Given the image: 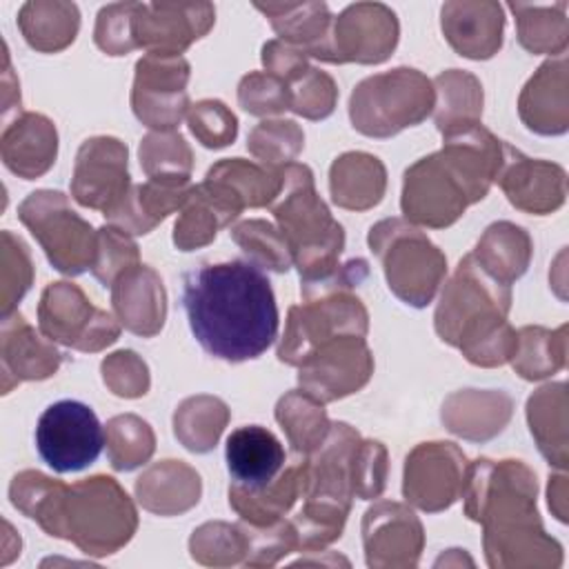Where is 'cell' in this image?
<instances>
[{
	"label": "cell",
	"mask_w": 569,
	"mask_h": 569,
	"mask_svg": "<svg viewBox=\"0 0 569 569\" xmlns=\"http://www.w3.org/2000/svg\"><path fill=\"white\" fill-rule=\"evenodd\" d=\"M182 307L200 347L227 362L260 358L278 338L280 318L271 282L249 260L187 271Z\"/></svg>",
	"instance_id": "cell-1"
},
{
	"label": "cell",
	"mask_w": 569,
	"mask_h": 569,
	"mask_svg": "<svg viewBox=\"0 0 569 569\" xmlns=\"http://www.w3.org/2000/svg\"><path fill=\"white\" fill-rule=\"evenodd\" d=\"M536 493V476L520 460L469 462L460 498L465 516L485 529L482 545L491 569L562 565V547L545 533Z\"/></svg>",
	"instance_id": "cell-2"
},
{
	"label": "cell",
	"mask_w": 569,
	"mask_h": 569,
	"mask_svg": "<svg viewBox=\"0 0 569 569\" xmlns=\"http://www.w3.org/2000/svg\"><path fill=\"white\" fill-rule=\"evenodd\" d=\"M11 505L36 520L44 533L73 542L87 556H111L138 529V511L111 476H91L73 485L27 469L9 485Z\"/></svg>",
	"instance_id": "cell-3"
},
{
	"label": "cell",
	"mask_w": 569,
	"mask_h": 569,
	"mask_svg": "<svg viewBox=\"0 0 569 569\" xmlns=\"http://www.w3.org/2000/svg\"><path fill=\"white\" fill-rule=\"evenodd\" d=\"M502 164V140L482 122L442 133V149L413 162L402 178L400 209L411 224L451 227L480 202Z\"/></svg>",
	"instance_id": "cell-4"
},
{
	"label": "cell",
	"mask_w": 569,
	"mask_h": 569,
	"mask_svg": "<svg viewBox=\"0 0 569 569\" xmlns=\"http://www.w3.org/2000/svg\"><path fill=\"white\" fill-rule=\"evenodd\" d=\"M511 287L489 276L467 253L445 284L433 327L442 342L462 351L476 367H500L511 360L516 329L507 322Z\"/></svg>",
	"instance_id": "cell-5"
},
{
	"label": "cell",
	"mask_w": 569,
	"mask_h": 569,
	"mask_svg": "<svg viewBox=\"0 0 569 569\" xmlns=\"http://www.w3.org/2000/svg\"><path fill=\"white\" fill-rule=\"evenodd\" d=\"M360 433L347 422H331L325 442L302 462V507L291 518L298 545L318 551L342 536L353 487L351 458Z\"/></svg>",
	"instance_id": "cell-6"
},
{
	"label": "cell",
	"mask_w": 569,
	"mask_h": 569,
	"mask_svg": "<svg viewBox=\"0 0 569 569\" xmlns=\"http://www.w3.org/2000/svg\"><path fill=\"white\" fill-rule=\"evenodd\" d=\"M280 176L282 187L271 204V213L298 267L300 287L316 284L340 267L345 229L318 196L307 164L289 162L280 169Z\"/></svg>",
	"instance_id": "cell-7"
},
{
	"label": "cell",
	"mask_w": 569,
	"mask_h": 569,
	"mask_svg": "<svg viewBox=\"0 0 569 569\" xmlns=\"http://www.w3.org/2000/svg\"><path fill=\"white\" fill-rule=\"evenodd\" d=\"M369 249L378 256L389 291L411 307H427L447 276L445 253L402 218H385L369 229Z\"/></svg>",
	"instance_id": "cell-8"
},
{
	"label": "cell",
	"mask_w": 569,
	"mask_h": 569,
	"mask_svg": "<svg viewBox=\"0 0 569 569\" xmlns=\"http://www.w3.org/2000/svg\"><path fill=\"white\" fill-rule=\"evenodd\" d=\"M433 104V82L418 69L398 67L356 84L349 98V118L362 136L391 138L427 120Z\"/></svg>",
	"instance_id": "cell-9"
},
{
	"label": "cell",
	"mask_w": 569,
	"mask_h": 569,
	"mask_svg": "<svg viewBox=\"0 0 569 569\" xmlns=\"http://www.w3.org/2000/svg\"><path fill=\"white\" fill-rule=\"evenodd\" d=\"M18 218L60 273L80 276L93 267L98 231L71 209L62 191L38 189L29 193L18 207Z\"/></svg>",
	"instance_id": "cell-10"
},
{
	"label": "cell",
	"mask_w": 569,
	"mask_h": 569,
	"mask_svg": "<svg viewBox=\"0 0 569 569\" xmlns=\"http://www.w3.org/2000/svg\"><path fill=\"white\" fill-rule=\"evenodd\" d=\"M369 313L351 291H336L305 305H293L287 316L278 360L298 367L313 349L340 336H367Z\"/></svg>",
	"instance_id": "cell-11"
},
{
	"label": "cell",
	"mask_w": 569,
	"mask_h": 569,
	"mask_svg": "<svg viewBox=\"0 0 569 569\" xmlns=\"http://www.w3.org/2000/svg\"><path fill=\"white\" fill-rule=\"evenodd\" d=\"M38 327L44 338L76 351H100L120 336V322L96 309L73 282H51L38 302Z\"/></svg>",
	"instance_id": "cell-12"
},
{
	"label": "cell",
	"mask_w": 569,
	"mask_h": 569,
	"mask_svg": "<svg viewBox=\"0 0 569 569\" xmlns=\"http://www.w3.org/2000/svg\"><path fill=\"white\" fill-rule=\"evenodd\" d=\"M104 445V427L80 400L49 405L36 425V449L56 473H73L93 465Z\"/></svg>",
	"instance_id": "cell-13"
},
{
	"label": "cell",
	"mask_w": 569,
	"mask_h": 569,
	"mask_svg": "<svg viewBox=\"0 0 569 569\" xmlns=\"http://www.w3.org/2000/svg\"><path fill=\"white\" fill-rule=\"evenodd\" d=\"M189 62L182 56L144 53L136 62L131 109L153 131H173L189 111Z\"/></svg>",
	"instance_id": "cell-14"
},
{
	"label": "cell",
	"mask_w": 569,
	"mask_h": 569,
	"mask_svg": "<svg viewBox=\"0 0 569 569\" xmlns=\"http://www.w3.org/2000/svg\"><path fill=\"white\" fill-rule=\"evenodd\" d=\"M467 467V456L458 445L420 442L405 460L402 496L420 511H445L462 496Z\"/></svg>",
	"instance_id": "cell-15"
},
{
	"label": "cell",
	"mask_w": 569,
	"mask_h": 569,
	"mask_svg": "<svg viewBox=\"0 0 569 569\" xmlns=\"http://www.w3.org/2000/svg\"><path fill=\"white\" fill-rule=\"evenodd\" d=\"M373 373V356L362 336H340L313 349L298 365V385L320 402L360 391Z\"/></svg>",
	"instance_id": "cell-16"
},
{
	"label": "cell",
	"mask_w": 569,
	"mask_h": 569,
	"mask_svg": "<svg viewBox=\"0 0 569 569\" xmlns=\"http://www.w3.org/2000/svg\"><path fill=\"white\" fill-rule=\"evenodd\" d=\"M216 9L209 2H136L131 38L136 49L160 56H180L191 42L209 33Z\"/></svg>",
	"instance_id": "cell-17"
},
{
	"label": "cell",
	"mask_w": 569,
	"mask_h": 569,
	"mask_svg": "<svg viewBox=\"0 0 569 569\" xmlns=\"http://www.w3.org/2000/svg\"><path fill=\"white\" fill-rule=\"evenodd\" d=\"M396 13L380 2H358L333 18L329 36L331 64L385 62L398 44Z\"/></svg>",
	"instance_id": "cell-18"
},
{
	"label": "cell",
	"mask_w": 569,
	"mask_h": 569,
	"mask_svg": "<svg viewBox=\"0 0 569 569\" xmlns=\"http://www.w3.org/2000/svg\"><path fill=\"white\" fill-rule=\"evenodd\" d=\"M131 189L127 169V144L111 136L87 138L71 176V196L80 207L109 211Z\"/></svg>",
	"instance_id": "cell-19"
},
{
	"label": "cell",
	"mask_w": 569,
	"mask_h": 569,
	"mask_svg": "<svg viewBox=\"0 0 569 569\" xmlns=\"http://www.w3.org/2000/svg\"><path fill=\"white\" fill-rule=\"evenodd\" d=\"M362 545L371 569H407L420 560L425 529L409 507L385 500L365 511Z\"/></svg>",
	"instance_id": "cell-20"
},
{
	"label": "cell",
	"mask_w": 569,
	"mask_h": 569,
	"mask_svg": "<svg viewBox=\"0 0 569 569\" xmlns=\"http://www.w3.org/2000/svg\"><path fill=\"white\" fill-rule=\"evenodd\" d=\"M496 182L507 200L525 213L547 216L560 209L567 198V173L560 164L527 158L507 142H502V164Z\"/></svg>",
	"instance_id": "cell-21"
},
{
	"label": "cell",
	"mask_w": 569,
	"mask_h": 569,
	"mask_svg": "<svg viewBox=\"0 0 569 569\" xmlns=\"http://www.w3.org/2000/svg\"><path fill=\"white\" fill-rule=\"evenodd\" d=\"M0 362L2 393H9L13 385L24 380L51 378L62 365V353L49 338L36 333L18 311H11L2 316Z\"/></svg>",
	"instance_id": "cell-22"
},
{
	"label": "cell",
	"mask_w": 569,
	"mask_h": 569,
	"mask_svg": "<svg viewBox=\"0 0 569 569\" xmlns=\"http://www.w3.org/2000/svg\"><path fill=\"white\" fill-rule=\"evenodd\" d=\"M111 305L118 322L136 336L153 338L164 327L167 291L160 276L147 264H136L116 278Z\"/></svg>",
	"instance_id": "cell-23"
},
{
	"label": "cell",
	"mask_w": 569,
	"mask_h": 569,
	"mask_svg": "<svg viewBox=\"0 0 569 569\" xmlns=\"http://www.w3.org/2000/svg\"><path fill=\"white\" fill-rule=\"evenodd\" d=\"M191 191V180L149 178L142 184H131L122 200L102 216L109 220V224L127 231L129 236H144L153 231L169 213L182 209Z\"/></svg>",
	"instance_id": "cell-24"
},
{
	"label": "cell",
	"mask_w": 569,
	"mask_h": 569,
	"mask_svg": "<svg viewBox=\"0 0 569 569\" xmlns=\"http://www.w3.org/2000/svg\"><path fill=\"white\" fill-rule=\"evenodd\" d=\"M0 156L4 167L24 180L44 176L58 156V131L53 122L42 113H16L4 124Z\"/></svg>",
	"instance_id": "cell-25"
},
{
	"label": "cell",
	"mask_w": 569,
	"mask_h": 569,
	"mask_svg": "<svg viewBox=\"0 0 569 569\" xmlns=\"http://www.w3.org/2000/svg\"><path fill=\"white\" fill-rule=\"evenodd\" d=\"M440 24L447 42L465 58L487 60L502 47L505 16L498 2H447Z\"/></svg>",
	"instance_id": "cell-26"
},
{
	"label": "cell",
	"mask_w": 569,
	"mask_h": 569,
	"mask_svg": "<svg viewBox=\"0 0 569 569\" xmlns=\"http://www.w3.org/2000/svg\"><path fill=\"white\" fill-rule=\"evenodd\" d=\"M242 213V204L218 182L202 180L193 184L180 216L173 224V244L180 251H193L216 240L218 229L229 227Z\"/></svg>",
	"instance_id": "cell-27"
},
{
	"label": "cell",
	"mask_w": 569,
	"mask_h": 569,
	"mask_svg": "<svg viewBox=\"0 0 569 569\" xmlns=\"http://www.w3.org/2000/svg\"><path fill=\"white\" fill-rule=\"evenodd\" d=\"M567 56L547 60L525 84L518 113L527 129L540 136H558L569 127Z\"/></svg>",
	"instance_id": "cell-28"
},
{
	"label": "cell",
	"mask_w": 569,
	"mask_h": 569,
	"mask_svg": "<svg viewBox=\"0 0 569 569\" xmlns=\"http://www.w3.org/2000/svg\"><path fill=\"white\" fill-rule=\"evenodd\" d=\"M513 413V400L505 391L465 389L451 393L440 411L445 427L473 442H485L498 436Z\"/></svg>",
	"instance_id": "cell-29"
},
{
	"label": "cell",
	"mask_w": 569,
	"mask_h": 569,
	"mask_svg": "<svg viewBox=\"0 0 569 569\" xmlns=\"http://www.w3.org/2000/svg\"><path fill=\"white\" fill-rule=\"evenodd\" d=\"M224 460L233 485L262 487L284 467L282 442L260 425H244L229 433Z\"/></svg>",
	"instance_id": "cell-30"
},
{
	"label": "cell",
	"mask_w": 569,
	"mask_h": 569,
	"mask_svg": "<svg viewBox=\"0 0 569 569\" xmlns=\"http://www.w3.org/2000/svg\"><path fill=\"white\" fill-rule=\"evenodd\" d=\"M262 11L280 42L302 51L307 58L329 60V36L333 18L325 2H280V4H253Z\"/></svg>",
	"instance_id": "cell-31"
},
{
	"label": "cell",
	"mask_w": 569,
	"mask_h": 569,
	"mask_svg": "<svg viewBox=\"0 0 569 569\" xmlns=\"http://www.w3.org/2000/svg\"><path fill=\"white\" fill-rule=\"evenodd\" d=\"M202 482L196 469L182 460H162L151 465L136 480L138 502L158 516H180L198 505Z\"/></svg>",
	"instance_id": "cell-32"
},
{
	"label": "cell",
	"mask_w": 569,
	"mask_h": 569,
	"mask_svg": "<svg viewBox=\"0 0 569 569\" xmlns=\"http://www.w3.org/2000/svg\"><path fill=\"white\" fill-rule=\"evenodd\" d=\"M302 462L287 467L271 482L262 487H229V505L242 522L251 527H269L284 518V513L302 498Z\"/></svg>",
	"instance_id": "cell-33"
},
{
	"label": "cell",
	"mask_w": 569,
	"mask_h": 569,
	"mask_svg": "<svg viewBox=\"0 0 569 569\" xmlns=\"http://www.w3.org/2000/svg\"><path fill=\"white\" fill-rule=\"evenodd\" d=\"M387 189L385 164L365 151H347L329 169L331 200L351 211L376 207Z\"/></svg>",
	"instance_id": "cell-34"
},
{
	"label": "cell",
	"mask_w": 569,
	"mask_h": 569,
	"mask_svg": "<svg viewBox=\"0 0 569 569\" xmlns=\"http://www.w3.org/2000/svg\"><path fill=\"white\" fill-rule=\"evenodd\" d=\"M531 249V238L522 227L500 220L485 229L471 256L489 276L511 287L527 271Z\"/></svg>",
	"instance_id": "cell-35"
},
{
	"label": "cell",
	"mask_w": 569,
	"mask_h": 569,
	"mask_svg": "<svg viewBox=\"0 0 569 569\" xmlns=\"http://www.w3.org/2000/svg\"><path fill=\"white\" fill-rule=\"evenodd\" d=\"M567 387L565 382L545 385L527 400V420L540 453L549 465L567 467Z\"/></svg>",
	"instance_id": "cell-36"
},
{
	"label": "cell",
	"mask_w": 569,
	"mask_h": 569,
	"mask_svg": "<svg viewBox=\"0 0 569 569\" xmlns=\"http://www.w3.org/2000/svg\"><path fill=\"white\" fill-rule=\"evenodd\" d=\"M18 27L31 49L56 53L76 40L80 13L73 2H24L18 13Z\"/></svg>",
	"instance_id": "cell-37"
},
{
	"label": "cell",
	"mask_w": 569,
	"mask_h": 569,
	"mask_svg": "<svg viewBox=\"0 0 569 569\" xmlns=\"http://www.w3.org/2000/svg\"><path fill=\"white\" fill-rule=\"evenodd\" d=\"M436 104L433 122L440 133L480 122L482 118V84L476 76L460 69L442 71L433 78Z\"/></svg>",
	"instance_id": "cell-38"
},
{
	"label": "cell",
	"mask_w": 569,
	"mask_h": 569,
	"mask_svg": "<svg viewBox=\"0 0 569 569\" xmlns=\"http://www.w3.org/2000/svg\"><path fill=\"white\" fill-rule=\"evenodd\" d=\"M276 420L282 427L293 451L311 456L327 438L331 420L325 411V402L316 400L302 389L287 391L276 405Z\"/></svg>",
	"instance_id": "cell-39"
},
{
	"label": "cell",
	"mask_w": 569,
	"mask_h": 569,
	"mask_svg": "<svg viewBox=\"0 0 569 569\" xmlns=\"http://www.w3.org/2000/svg\"><path fill=\"white\" fill-rule=\"evenodd\" d=\"M280 169H271L244 158H224L216 162L204 178L224 184L240 200L242 207L258 209L271 207L278 198L282 187Z\"/></svg>",
	"instance_id": "cell-40"
},
{
	"label": "cell",
	"mask_w": 569,
	"mask_h": 569,
	"mask_svg": "<svg viewBox=\"0 0 569 569\" xmlns=\"http://www.w3.org/2000/svg\"><path fill=\"white\" fill-rule=\"evenodd\" d=\"M229 422V407L216 396H191L173 413V433L193 453L211 451Z\"/></svg>",
	"instance_id": "cell-41"
},
{
	"label": "cell",
	"mask_w": 569,
	"mask_h": 569,
	"mask_svg": "<svg viewBox=\"0 0 569 569\" xmlns=\"http://www.w3.org/2000/svg\"><path fill=\"white\" fill-rule=\"evenodd\" d=\"M567 327L551 331L545 327H522L516 331L511 365L525 380H542L565 367Z\"/></svg>",
	"instance_id": "cell-42"
},
{
	"label": "cell",
	"mask_w": 569,
	"mask_h": 569,
	"mask_svg": "<svg viewBox=\"0 0 569 569\" xmlns=\"http://www.w3.org/2000/svg\"><path fill=\"white\" fill-rule=\"evenodd\" d=\"M509 9L516 13L518 40L531 53H556L562 56L567 49V2L551 7L511 2Z\"/></svg>",
	"instance_id": "cell-43"
},
{
	"label": "cell",
	"mask_w": 569,
	"mask_h": 569,
	"mask_svg": "<svg viewBox=\"0 0 569 569\" xmlns=\"http://www.w3.org/2000/svg\"><path fill=\"white\" fill-rule=\"evenodd\" d=\"M107 456L116 471H133L149 462L156 449V436L142 418L133 413L116 416L107 422Z\"/></svg>",
	"instance_id": "cell-44"
},
{
	"label": "cell",
	"mask_w": 569,
	"mask_h": 569,
	"mask_svg": "<svg viewBox=\"0 0 569 569\" xmlns=\"http://www.w3.org/2000/svg\"><path fill=\"white\" fill-rule=\"evenodd\" d=\"M140 167L153 180H191L193 153L187 140L173 131H151L140 140Z\"/></svg>",
	"instance_id": "cell-45"
},
{
	"label": "cell",
	"mask_w": 569,
	"mask_h": 569,
	"mask_svg": "<svg viewBox=\"0 0 569 569\" xmlns=\"http://www.w3.org/2000/svg\"><path fill=\"white\" fill-rule=\"evenodd\" d=\"M191 558L207 567H229L244 562L249 551L247 531L240 525L204 522L189 538Z\"/></svg>",
	"instance_id": "cell-46"
},
{
	"label": "cell",
	"mask_w": 569,
	"mask_h": 569,
	"mask_svg": "<svg viewBox=\"0 0 569 569\" xmlns=\"http://www.w3.org/2000/svg\"><path fill=\"white\" fill-rule=\"evenodd\" d=\"M229 233L233 242L249 256V262L260 269L284 273L293 264L287 240L282 238L280 229L267 220H244L236 224Z\"/></svg>",
	"instance_id": "cell-47"
},
{
	"label": "cell",
	"mask_w": 569,
	"mask_h": 569,
	"mask_svg": "<svg viewBox=\"0 0 569 569\" xmlns=\"http://www.w3.org/2000/svg\"><path fill=\"white\" fill-rule=\"evenodd\" d=\"M302 147L305 133L293 120H262L247 138L249 153L271 169L293 162Z\"/></svg>",
	"instance_id": "cell-48"
},
{
	"label": "cell",
	"mask_w": 569,
	"mask_h": 569,
	"mask_svg": "<svg viewBox=\"0 0 569 569\" xmlns=\"http://www.w3.org/2000/svg\"><path fill=\"white\" fill-rule=\"evenodd\" d=\"M0 278H2V316L16 311V305L29 291L33 282V262L29 247L24 240L9 229L2 231V262H0Z\"/></svg>",
	"instance_id": "cell-49"
},
{
	"label": "cell",
	"mask_w": 569,
	"mask_h": 569,
	"mask_svg": "<svg viewBox=\"0 0 569 569\" xmlns=\"http://www.w3.org/2000/svg\"><path fill=\"white\" fill-rule=\"evenodd\" d=\"M136 264H140V251L127 231L113 224L98 229V251L91 273L102 282V287L111 289L116 278Z\"/></svg>",
	"instance_id": "cell-50"
},
{
	"label": "cell",
	"mask_w": 569,
	"mask_h": 569,
	"mask_svg": "<svg viewBox=\"0 0 569 569\" xmlns=\"http://www.w3.org/2000/svg\"><path fill=\"white\" fill-rule=\"evenodd\" d=\"M187 124L196 140L207 149H222L238 136V118L224 102L213 98L191 104L187 111Z\"/></svg>",
	"instance_id": "cell-51"
},
{
	"label": "cell",
	"mask_w": 569,
	"mask_h": 569,
	"mask_svg": "<svg viewBox=\"0 0 569 569\" xmlns=\"http://www.w3.org/2000/svg\"><path fill=\"white\" fill-rule=\"evenodd\" d=\"M238 102L251 116H273L291 109V89L269 71H251L238 84Z\"/></svg>",
	"instance_id": "cell-52"
},
{
	"label": "cell",
	"mask_w": 569,
	"mask_h": 569,
	"mask_svg": "<svg viewBox=\"0 0 569 569\" xmlns=\"http://www.w3.org/2000/svg\"><path fill=\"white\" fill-rule=\"evenodd\" d=\"M291 89V109L293 113L307 118V120H325L333 113L338 102V87L333 78L316 67H309V71L298 78Z\"/></svg>",
	"instance_id": "cell-53"
},
{
	"label": "cell",
	"mask_w": 569,
	"mask_h": 569,
	"mask_svg": "<svg viewBox=\"0 0 569 569\" xmlns=\"http://www.w3.org/2000/svg\"><path fill=\"white\" fill-rule=\"evenodd\" d=\"M242 527L249 538V551L244 558V565L249 567H273L284 556L300 549L291 520L282 518L269 527H251L242 522Z\"/></svg>",
	"instance_id": "cell-54"
},
{
	"label": "cell",
	"mask_w": 569,
	"mask_h": 569,
	"mask_svg": "<svg viewBox=\"0 0 569 569\" xmlns=\"http://www.w3.org/2000/svg\"><path fill=\"white\" fill-rule=\"evenodd\" d=\"M387 449L378 440H360L351 458V487L360 500L378 498L387 487Z\"/></svg>",
	"instance_id": "cell-55"
},
{
	"label": "cell",
	"mask_w": 569,
	"mask_h": 569,
	"mask_svg": "<svg viewBox=\"0 0 569 569\" xmlns=\"http://www.w3.org/2000/svg\"><path fill=\"white\" fill-rule=\"evenodd\" d=\"M100 369L104 385L120 398H140L149 391V369L136 351H116L102 360Z\"/></svg>",
	"instance_id": "cell-56"
},
{
	"label": "cell",
	"mask_w": 569,
	"mask_h": 569,
	"mask_svg": "<svg viewBox=\"0 0 569 569\" xmlns=\"http://www.w3.org/2000/svg\"><path fill=\"white\" fill-rule=\"evenodd\" d=\"M136 2H116L100 9L93 40L107 56H127L136 49L131 38V16Z\"/></svg>",
	"instance_id": "cell-57"
},
{
	"label": "cell",
	"mask_w": 569,
	"mask_h": 569,
	"mask_svg": "<svg viewBox=\"0 0 569 569\" xmlns=\"http://www.w3.org/2000/svg\"><path fill=\"white\" fill-rule=\"evenodd\" d=\"M262 64L269 73L278 76L287 84H293L311 67L302 51H298L280 40H269L262 44Z\"/></svg>",
	"instance_id": "cell-58"
},
{
	"label": "cell",
	"mask_w": 569,
	"mask_h": 569,
	"mask_svg": "<svg viewBox=\"0 0 569 569\" xmlns=\"http://www.w3.org/2000/svg\"><path fill=\"white\" fill-rule=\"evenodd\" d=\"M565 476H553L549 478V489H547V498H549V509L553 511V516L565 522L567 520V507H565V496H567V489H565Z\"/></svg>",
	"instance_id": "cell-59"
}]
</instances>
